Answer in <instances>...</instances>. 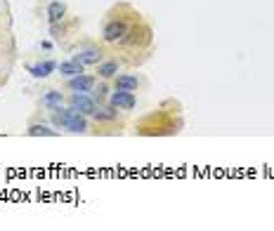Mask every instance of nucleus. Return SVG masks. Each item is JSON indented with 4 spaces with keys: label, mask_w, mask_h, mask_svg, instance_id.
<instances>
[{
    "label": "nucleus",
    "mask_w": 274,
    "mask_h": 231,
    "mask_svg": "<svg viewBox=\"0 0 274 231\" xmlns=\"http://www.w3.org/2000/svg\"><path fill=\"white\" fill-rule=\"evenodd\" d=\"M26 134L28 137H57L59 130L55 125H47V123H31L26 127Z\"/></svg>",
    "instance_id": "4468645a"
},
{
    "label": "nucleus",
    "mask_w": 274,
    "mask_h": 231,
    "mask_svg": "<svg viewBox=\"0 0 274 231\" xmlns=\"http://www.w3.org/2000/svg\"><path fill=\"white\" fill-rule=\"evenodd\" d=\"M66 107H71L73 111H78V114L90 118V114L95 111V107H97V102L92 99V95H85V92H71V95L66 97Z\"/></svg>",
    "instance_id": "6e6552de"
},
{
    "label": "nucleus",
    "mask_w": 274,
    "mask_h": 231,
    "mask_svg": "<svg viewBox=\"0 0 274 231\" xmlns=\"http://www.w3.org/2000/svg\"><path fill=\"white\" fill-rule=\"evenodd\" d=\"M142 85H144V78L139 73H119L116 78L111 80V90H130V92H137Z\"/></svg>",
    "instance_id": "9d476101"
},
{
    "label": "nucleus",
    "mask_w": 274,
    "mask_h": 231,
    "mask_svg": "<svg viewBox=\"0 0 274 231\" xmlns=\"http://www.w3.org/2000/svg\"><path fill=\"white\" fill-rule=\"evenodd\" d=\"M40 107L45 109V111H55L59 107H66V95L62 90H47V92H43V97H40Z\"/></svg>",
    "instance_id": "f8f14e48"
},
{
    "label": "nucleus",
    "mask_w": 274,
    "mask_h": 231,
    "mask_svg": "<svg viewBox=\"0 0 274 231\" xmlns=\"http://www.w3.org/2000/svg\"><path fill=\"white\" fill-rule=\"evenodd\" d=\"M107 102H109L111 107L119 109L121 114H130V111L137 109V95L130 92V90H111V95Z\"/></svg>",
    "instance_id": "423d86ee"
},
{
    "label": "nucleus",
    "mask_w": 274,
    "mask_h": 231,
    "mask_svg": "<svg viewBox=\"0 0 274 231\" xmlns=\"http://www.w3.org/2000/svg\"><path fill=\"white\" fill-rule=\"evenodd\" d=\"M57 71H59V76H62V78H73V76H78V73L85 71V66L76 64L73 59H66V62L57 64Z\"/></svg>",
    "instance_id": "2eb2a0df"
},
{
    "label": "nucleus",
    "mask_w": 274,
    "mask_h": 231,
    "mask_svg": "<svg viewBox=\"0 0 274 231\" xmlns=\"http://www.w3.org/2000/svg\"><path fill=\"white\" fill-rule=\"evenodd\" d=\"M90 95H92V99H95L97 104H104V102L109 99V95H111V83H109V80H100V85H95V90H92Z\"/></svg>",
    "instance_id": "dca6fc26"
},
{
    "label": "nucleus",
    "mask_w": 274,
    "mask_h": 231,
    "mask_svg": "<svg viewBox=\"0 0 274 231\" xmlns=\"http://www.w3.org/2000/svg\"><path fill=\"white\" fill-rule=\"evenodd\" d=\"M182 107L175 99H165L158 109L137 120L135 132L142 137H173L182 130Z\"/></svg>",
    "instance_id": "f03ea898"
},
{
    "label": "nucleus",
    "mask_w": 274,
    "mask_h": 231,
    "mask_svg": "<svg viewBox=\"0 0 274 231\" xmlns=\"http://www.w3.org/2000/svg\"><path fill=\"white\" fill-rule=\"evenodd\" d=\"M50 120L57 130H69L73 134H85L90 132V120L88 116L73 111L71 107H59L55 111H50Z\"/></svg>",
    "instance_id": "7ed1b4c3"
},
{
    "label": "nucleus",
    "mask_w": 274,
    "mask_h": 231,
    "mask_svg": "<svg viewBox=\"0 0 274 231\" xmlns=\"http://www.w3.org/2000/svg\"><path fill=\"white\" fill-rule=\"evenodd\" d=\"M104 57H107V54H104V47H102V45L83 43V45H78V47H73L69 59H73L76 64H81V66L88 69V66H97Z\"/></svg>",
    "instance_id": "20e7f679"
},
{
    "label": "nucleus",
    "mask_w": 274,
    "mask_h": 231,
    "mask_svg": "<svg viewBox=\"0 0 274 231\" xmlns=\"http://www.w3.org/2000/svg\"><path fill=\"white\" fill-rule=\"evenodd\" d=\"M100 40L126 66H137L154 50V28L130 2H116L104 17Z\"/></svg>",
    "instance_id": "f257e3e1"
},
{
    "label": "nucleus",
    "mask_w": 274,
    "mask_h": 231,
    "mask_svg": "<svg viewBox=\"0 0 274 231\" xmlns=\"http://www.w3.org/2000/svg\"><path fill=\"white\" fill-rule=\"evenodd\" d=\"M40 47H43V50H52V43H50V40H43V43H40Z\"/></svg>",
    "instance_id": "f3484780"
},
{
    "label": "nucleus",
    "mask_w": 274,
    "mask_h": 231,
    "mask_svg": "<svg viewBox=\"0 0 274 231\" xmlns=\"http://www.w3.org/2000/svg\"><path fill=\"white\" fill-rule=\"evenodd\" d=\"M123 66H126V64L121 62L119 57H104V59L95 66V76H97L100 80H109L111 83V80L123 71Z\"/></svg>",
    "instance_id": "0eeeda50"
},
{
    "label": "nucleus",
    "mask_w": 274,
    "mask_h": 231,
    "mask_svg": "<svg viewBox=\"0 0 274 231\" xmlns=\"http://www.w3.org/2000/svg\"><path fill=\"white\" fill-rule=\"evenodd\" d=\"M90 118L97 125H107V127H116V125H121V111L116 107H111L109 102L97 104L95 111L90 114Z\"/></svg>",
    "instance_id": "39448f33"
},
{
    "label": "nucleus",
    "mask_w": 274,
    "mask_h": 231,
    "mask_svg": "<svg viewBox=\"0 0 274 231\" xmlns=\"http://www.w3.org/2000/svg\"><path fill=\"white\" fill-rule=\"evenodd\" d=\"M66 14H69V7H66L64 0H50L45 7V17H47V24H59L64 21Z\"/></svg>",
    "instance_id": "9b49d317"
},
{
    "label": "nucleus",
    "mask_w": 274,
    "mask_h": 231,
    "mask_svg": "<svg viewBox=\"0 0 274 231\" xmlns=\"http://www.w3.org/2000/svg\"><path fill=\"white\" fill-rule=\"evenodd\" d=\"M28 73L33 76V78H50L52 73L57 71V62L55 59H45V62H38V64H28L26 66Z\"/></svg>",
    "instance_id": "ddd939ff"
},
{
    "label": "nucleus",
    "mask_w": 274,
    "mask_h": 231,
    "mask_svg": "<svg viewBox=\"0 0 274 231\" xmlns=\"http://www.w3.org/2000/svg\"><path fill=\"white\" fill-rule=\"evenodd\" d=\"M97 76H92V73H78V76H73V78H66V90L69 92H85V95H90L95 85H97Z\"/></svg>",
    "instance_id": "1a4fd4ad"
}]
</instances>
